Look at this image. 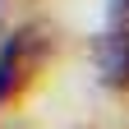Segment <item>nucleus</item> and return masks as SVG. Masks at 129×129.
Here are the masks:
<instances>
[{
	"label": "nucleus",
	"instance_id": "nucleus-1",
	"mask_svg": "<svg viewBox=\"0 0 129 129\" xmlns=\"http://www.w3.org/2000/svg\"><path fill=\"white\" fill-rule=\"evenodd\" d=\"M42 55H46L42 32H19V37L5 42V51H0V102H9L28 83V74L42 64Z\"/></svg>",
	"mask_w": 129,
	"mask_h": 129
}]
</instances>
